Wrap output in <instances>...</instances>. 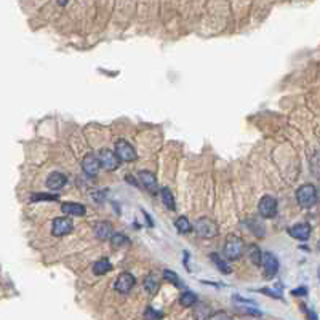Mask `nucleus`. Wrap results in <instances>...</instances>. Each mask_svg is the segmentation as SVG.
<instances>
[{
    "label": "nucleus",
    "instance_id": "obj_1",
    "mask_svg": "<svg viewBox=\"0 0 320 320\" xmlns=\"http://www.w3.org/2000/svg\"><path fill=\"white\" fill-rule=\"evenodd\" d=\"M296 200L301 208H311L317 202V189L312 184H303L296 191Z\"/></svg>",
    "mask_w": 320,
    "mask_h": 320
},
{
    "label": "nucleus",
    "instance_id": "obj_2",
    "mask_svg": "<svg viewBox=\"0 0 320 320\" xmlns=\"http://www.w3.org/2000/svg\"><path fill=\"white\" fill-rule=\"evenodd\" d=\"M244 253V240L237 235H229L224 244V255L228 259H238Z\"/></svg>",
    "mask_w": 320,
    "mask_h": 320
},
{
    "label": "nucleus",
    "instance_id": "obj_3",
    "mask_svg": "<svg viewBox=\"0 0 320 320\" xmlns=\"http://www.w3.org/2000/svg\"><path fill=\"white\" fill-rule=\"evenodd\" d=\"M195 232L204 238H213L218 235V224L208 218H200L194 224Z\"/></svg>",
    "mask_w": 320,
    "mask_h": 320
},
{
    "label": "nucleus",
    "instance_id": "obj_4",
    "mask_svg": "<svg viewBox=\"0 0 320 320\" xmlns=\"http://www.w3.org/2000/svg\"><path fill=\"white\" fill-rule=\"evenodd\" d=\"M115 154L118 155L120 160H124V162H135L138 157L135 148L125 139H118L115 143Z\"/></svg>",
    "mask_w": 320,
    "mask_h": 320
},
{
    "label": "nucleus",
    "instance_id": "obj_5",
    "mask_svg": "<svg viewBox=\"0 0 320 320\" xmlns=\"http://www.w3.org/2000/svg\"><path fill=\"white\" fill-rule=\"evenodd\" d=\"M258 211H259V215L266 219L274 218L277 215V200L272 195H264L259 200Z\"/></svg>",
    "mask_w": 320,
    "mask_h": 320
},
{
    "label": "nucleus",
    "instance_id": "obj_6",
    "mask_svg": "<svg viewBox=\"0 0 320 320\" xmlns=\"http://www.w3.org/2000/svg\"><path fill=\"white\" fill-rule=\"evenodd\" d=\"M74 229V224L71 219L68 218H55L53 219V224H51V234L56 235V237H63V235H68L71 234Z\"/></svg>",
    "mask_w": 320,
    "mask_h": 320
},
{
    "label": "nucleus",
    "instance_id": "obj_7",
    "mask_svg": "<svg viewBox=\"0 0 320 320\" xmlns=\"http://www.w3.org/2000/svg\"><path fill=\"white\" fill-rule=\"evenodd\" d=\"M99 162H101V167L106 168V170H117L118 165H120V158L115 152L109 151V149H101L99 151Z\"/></svg>",
    "mask_w": 320,
    "mask_h": 320
},
{
    "label": "nucleus",
    "instance_id": "obj_8",
    "mask_svg": "<svg viewBox=\"0 0 320 320\" xmlns=\"http://www.w3.org/2000/svg\"><path fill=\"white\" fill-rule=\"evenodd\" d=\"M82 168L88 176H96L101 168L99 157H96L95 154H87L82 160Z\"/></svg>",
    "mask_w": 320,
    "mask_h": 320
},
{
    "label": "nucleus",
    "instance_id": "obj_9",
    "mask_svg": "<svg viewBox=\"0 0 320 320\" xmlns=\"http://www.w3.org/2000/svg\"><path fill=\"white\" fill-rule=\"evenodd\" d=\"M135 284H136V280L130 272H122L117 277L115 284H114V288L118 293H128L133 287H135Z\"/></svg>",
    "mask_w": 320,
    "mask_h": 320
},
{
    "label": "nucleus",
    "instance_id": "obj_10",
    "mask_svg": "<svg viewBox=\"0 0 320 320\" xmlns=\"http://www.w3.org/2000/svg\"><path fill=\"white\" fill-rule=\"evenodd\" d=\"M263 266H264V272L268 278H272L278 272V261L275 258L274 253H264L263 255Z\"/></svg>",
    "mask_w": 320,
    "mask_h": 320
},
{
    "label": "nucleus",
    "instance_id": "obj_11",
    "mask_svg": "<svg viewBox=\"0 0 320 320\" xmlns=\"http://www.w3.org/2000/svg\"><path fill=\"white\" fill-rule=\"evenodd\" d=\"M66 183H68V178H66L63 173L55 171V173H51V175H48V178H47V188L51 189V191H59L61 188H64Z\"/></svg>",
    "mask_w": 320,
    "mask_h": 320
},
{
    "label": "nucleus",
    "instance_id": "obj_12",
    "mask_svg": "<svg viewBox=\"0 0 320 320\" xmlns=\"http://www.w3.org/2000/svg\"><path fill=\"white\" fill-rule=\"evenodd\" d=\"M288 232L291 237H295L298 240H308L311 235V226L308 223H299L293 226V228H290Z\"/></svg>",
    "mask_w": 320,
    "mask_h": 320
},
{
    "label": "nucleus",
    "instance_id": "obj_13",
    "mask_svg": "<svg viewBox=\"0 0 320 320\" xmlns=\"http://www.w3.org/2000/svg\"><path fill=\"white\" fill-rule=\"evenodd\" d=\"M61 210L66 215H71V216H84L87 208L82 205V204H77V202H64L61 205Z\"/></svg>",
    "mask_w": 320,
    "mask_h": 320
},
{
    "label": "nucleus",
    "instance_id": "obj_14",
    "mask_svg": "<svg viewBox=\"0 0 320 320\" xmlns=\"http://www.w3.org/2000/svg\"><path fill=\"white\" fill-rule=\"evenodd\" d=\"M138 178H139V181H141V184L144 186L146 189H148L149 192H155L157 191V178L154 176V173H151V171H141L139 175H138Z\"/></svg>",
    "mask_w": 320,
    "mask_h": 320
},
{
    "label": "nucleus",
    "instance_id": "obj_15",
    "mask_svg": "<svg viewBox=\"0 0 320 320\" xmlns=\"http://www.w3.org/2000/svg\"><path fill=\"white\" fill-rule=\"evenodd\" d=\"M112 226L108 223V221H99L96 226H95V235H96V238H99V240H111V237H112Z\"/></svg>",
    "mask_w": 320,
    "mask_h": 320
},
{
    "label": "nucleus",
    "instance_id": "obj_16",
    "mask_svg": "<svg viewBox=\"0 0 320 320\" xmlns=\"http://www.w3.org/2000/svg\"><path fill=\"white\" fill-rule=\"evenodd\" d=\"M111 271H112V264L108 258H101L93 264V272H95L96 275H104Z\"/></svg>",
    "mask_w": 320,
    "mask_h": 320
},
{
    "label": "nucleus",
    "instance_id": "obj_17",
    "mask_svg": "<svg viewBox=\"0 0 320 320\" xmlns=\"http://www.w3.org/2000/svg\"><path fill=\"white\" fill-rule=\"evenodd\" d=\"M160 198H162V204L168 208V210H175L176 205H175V197H173L171 191L168 188H162L160 189Z\"/></svg>",
    "mask_w": 320,
    "mask_h": 320
},
{
    "label": "nucleus",
    "instance_id": "obj_18",
    "mask_svg": "<svg viewBox=\"0 0 320 320\" xmlns=\"http://www.w3.org/2000/svg\"><path fill=\"white\" fill-rule=\"evenodd\" d=\"M247 256H248V259L253 264H256V266L263 264V253H261V250L256 245H250L247 248Z\"/></svg>",
    "mask_w": 320,
    "mask_h": 320
},
{
    "label": "nucleus",
    "instance_id": "obj_19",
    "mask_svg": "<svg viewBox=\"0 0 320 320\" xmlns=\"http://www.w3.org/2000/svg\"><path fill=\"white\" fill-rule=\"evenodd\" d=\"M158 287H160L158 278L154 274H149L148 277L144 278V288H146V291L149 293V295H155V293L158 291Z\"/></svg>",
    "mask_w": 320,
    "mask_h": 320
},
{
    "label": "nucleus",
    "instance_id": "obj_20",
    "mask_svg": "<svg viewBox=\"0 0 320 320\" xmlns=\"http://www.w3.org/2000/svg\"><path fill=\"white\" fill-rule=\"evenodd\" d=\"M164 278L167 280V282H170L171 285H175V287H178V288H184V282L179 278V275H178L175 271L165 269V271H164Z\"/></svg>",
    "mask_w": 320,
    "mask_h": 320
},
{
    "label": "nucleus",
    "instance_id": "obj_21",
    "mask_svg": "<svg viewBox=\"0 0 320 320\" xmlns=\"http://www.w3.org/2000/svg\"><path fill=\"white\" fill-rule=\"evenodd\" d=\"M130 244V238L122 234V232H114L112 237H111V245L115 247V248H122V247H127Z\"/></svg>",
    "mask_w": 320,
    "mask_h": 320
},
{
    "label": "nucleus",
    "instance_id": "obj_22",
    "mask_svg": "<svg viewBox=\"0 0 320 320\" xmlns=\"http://www.w3.org/2000/svg\"><path fill=\"white\" fill-rule=\"evenodd\" d=\"M179 303H181V306H184V308H191V306H194L197 303V295L192 291H184L179 296Z\"/></svg>",
    "mask_w": 320,
    "mask_h": 320
},
{
    "label": "nucleus",
    "instance_id": "obj_23",
    "mask_svg": "<svg viewBox=\"0 0 320 320\" xmlns=\"http://www.w3.org/2000/svg\"><path fill=\"white\" fill-rule=\"evenodd\" d=\"M175 226H176V229H178L181 234H188V232L192 231V224H191V221H189L188 218H186V216H179V218L176 219Z\"/></svg>",
    "mask_w": 320,
    "mask_h": 320
},
{
    "label": "nucleus",
    "instance_id": "obj_24",
    "mask_svg": "<svg viewBox=\"0 0 320 320\" xmlns=\"http://www.w3.org/2000/svg\"><path fill=\"white\" fill-rule=\"evenodd\" d=\"M210 258L213 259V263H215V266H216V268L223 272V274H231V268H229V266L228 264H226L218 255H216V253H211V255H210Z\"/></svg>",
    "mask_w": 320,
    "mask_h": 320
},
{
    "label": "nucleus",
    "instance_id": "obj_25",
    "mask_svg": "<svg viewBox=\"0 0 320 320\" xmlns=\"http://www.w3.org/2000/svg\"><path fill=\"white\" fill-rule=\"evenodd\" d=\"M162 318V314H160L158 311L152 309V308H148L144 312V320H160Z\"/></svg>",
    "mask_w": 320,
    "mask_h": 320
},
{
    "label": "nucleus",
    "instance_id": "obj_26",
    "mask_svg": "<svg viewBox=\"0 0 320 320\" xmlns=\"http://www.w3.org/2000/svg\"><path fill=\"white\" fill-rule=\"evenodd\" d=\"M34 202H38V200H58V195H48V194H32L31 197Z\"/></svg>",
    "mask_w": 320,
    "mask_h": 320
},
{
    "label": "nucleus",
    "instance_id": "obj_27",
    "mask_svg": "<svg viewBox=\"0 0 320 320\" xmlns=\"http://www.w3.org/2000/svg\"><path fill=\"white\" fill-rule=\"evenodd\" d=\"M208 320H234V318L226 312H216V314H211Z\"/></svg>",
    "mask_w": 320,
    "mask_h": 320
},
{
    "label": "nucleus",
    "instance_id": "obj_28",
    "mask_svg": "<svg viewBox=\"0 0 320 320\" xmlns=\"http://www.w3.org/2000/svg\"><path fill=\"white\" fill-rule=\"evenodd\" d=\"M291 293H293V295H295V296H298V295H306V293H308V290H306V288L303 287V288H298V290H293Z\"/></svg>",
    "mask_w": 320,
    "mask_h": 320
},
{
    "label": "nucleus",
    "instance_id": "obj_29",
    "mask_svg": "<svg viewBox=\"0 0 320 320\" xmlns=\"http://www.w3.org/2000/svg\"><path fill=\"white\" fill-rule=\"evenodd\" d=\"M308 317H309L311 320H317V315H315L312 311H308Z\"/></svg>",
    "mask_w": 320,
    "mask_h": 320
},
{
    "label": "nucleus",
    "instance_id": "obj_30",
    "mask_svg": "<svg viewBox=\"0 0 320 320\" xmlns=\"http://www.w3.org/2000/svg\"><path fill=\"white\" fill-rule=\"evenodd\" d=\"M68 2H69V0H58V4H59L61 7H64V5L68 4Z\"/></svg>",
    "mask_w": 320,
    "mask_h": 320
}]
</instances>
